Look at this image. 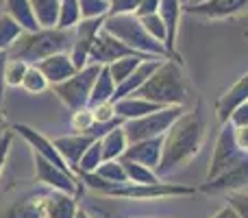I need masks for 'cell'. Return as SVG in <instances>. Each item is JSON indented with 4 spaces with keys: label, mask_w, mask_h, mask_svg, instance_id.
Segmentation results:
<instances>
[{
    "label": "cell",
    "mask_w": 248,
    "mask_h": 218,
    "mask_svg": "<svg viewBox=\"0 0 248 218\" xmlns=\"http://www.w3.org/2000/svg\"><path fill=\"white\" fill-rule=\"evenodd\" d=\"M205 116L198 105L194 111H183L181 118L163 135L161 162L155 168L159 177L170 175L172 170L189 164L198 155L205 142Z\"/></svg>",
    "instance_id": "6da1fadb"
},
{
    "label": "cell",
    "mask_w": 248,
    "mask_h": 218,
    "mask_svg": "<svg viewBox=\"0 0 248 218\" xmlns=\"http://www.w3.org/2000/svg\"><path fill=\"white\" fill-rule=\"evenodd\" d=\"M74 39L72 31L61 29H37V31H24L20 37L9 48V57L22 59L26 64H37L55 52H68Z\"/></svg>",
    "instance_id": "7a4b0ae2"
},
{
    "label": "cell",
    "mask_w": 248,
    "mask_h": 218,
    "mask_svg": "<svg viewBox=\"0 0 248 218\" xmlns=\"http://www.w3.org/2000/svg\"><path fill=\"white\" fill-rule=\"evenodd\" d=\"M103 29L107 31V33H111L113 37H118L120 42H124L128 48L141 52V55L161 57V59L170 57L166 44L155 39L153 35L146 31V26L141 24V20L135 13H107L105 22H103Z\"/></svg>",
    "instance_id": "3957f363"
},
{
    "label": "cell",
    "mask_w": 248,
    "mask_h": 218,
    "mask_svg": "<svg viewBox=\"0 0 248 218\" xmlns=\"http://www.w3.org/2000/svg\"><path fill=\"white\" fill-rule=\"evenodd\" d=\"M137 96L148 99L161 107L170 105H185L187 101V87H185L183 70L174 59H163L161 66L150 74V79L137 90Z\"/></svg>",
    "instance_id": "277c9868"
},
{
    "label": "cell",
    "mask_w": 248,
    "mask_h": 218,
    "mask_svg": "<svg viewBox=\"0 0 248 218\" xmlns=\"http://www.w3.org/2000/svg\"><path fill=\"white\" fill-rule=\"evenodd\" d=\"M183 111H185L183 105H170V107H161V109L153 111V114L141 116V118L122 122L128 144H131V142L146 140V137L163 135V133H166L168 129H170L172 124L181 118V114H183Z\"/></svg>",
    "instance_id": "5b68a950"
},
{
    "label": "cell",
    "mask_w": 248,
    "mask_h": 218,
    "mask_svg": "<svg viewBox=\"0 0 248 218\" xmlns=\"http://www.w3.org/2000/svg\"><path fill=\"white\" fill-rule=\"evenodd\" d=\"M100 72L98 64H87L85 68L77 70L70 79L57 83V85H50L55 96H59V101L70 109H78V107H87L90 105V94L92 87H94V81Z\"/></svg>",
    "instance_id": "8992f818"
},
{
    "label": "cell",
    "mask_w": 248,
    "mask_h": 218,
    "mask_svg": "<svg viewBox=\"0 0 248 218\" xmlns=\"http://www.w3.org/2000/svg\"><path fill=\"white\" fill-rule=\"evenodd\" d=\"M196 188L181 184H124L109 190L107 197L113 199H131V201H155V199H172V197H189Z\"/></svg>",
    "instance_id": "52a82bcc"
},
{
    "label": "cell",
    "mask_w": 248,
    "mask_h": 218,
    "mask_svg": "<svg viewBox=\"0 0 248 218\" xmlns=\"http://www.w3.org/2000/svg\"><path fill=\"white\" fill-rule=\"evenodd\" d=\"M246 155L248 153H244V151L235 144L233 124L231 122H224L222 129H220V133H218V140H216L214 155H211V162H209V168H207L205 181L214 179V177H218L220 172L229 170V168L235 166L237 162H242Z\"/></svg>",
    "instance_id": "ba28073f"
},
{
    "label": "cell",
    "mask_w": 248,
    "mask_h": 218,
    "mask_svg": "<svg viewBox=\"0 0 248 218\" xmlns=\"http://www.w3.org/2000/svg\"><path fill=\"white\" fill-rule=\"evenodd\" d=\"M103 22H105V17H83L74 26V39H72V46H70L68 55L72 59V64L77 66V70L85 68L90 64L92 44H94L96 35L103 31Z\"/></svg>",
    "instance_id": "9c48e42d"
},
{
    "label": "cell",
    "mask_w": 248,
    "mask_h": 218,
    "mask_svg": "<svg viewBox=\"0 0 248 218\" xmlns=\"http://www.w3.org/2000/svg\"><path fill=\"white\" fill-rule=\"evenodd\" d=\"M35 155V153H33ZM35 177L39 184L48 185L50 190H59V192L68 194H78V179L74 172H68L63 168L55 166L52 162H48L42 155H35Z\"/></svg>",
    "instance_id": "30bf717a"
},
{
    "label": "cell",
    "mask_w": 248,
    "mask_h": 218,
    "mask_svg": "<svg viewBox=\"0 0 248 218\" xmlns=\"http://www.w3.org/2000/svg\"><path fill=\"white\" fill-rule=\"evenodd\" d=\"M248 185V155L242 162H237L235 166H231L229 170L220 172L218 177L205 181L201 185V192L205 194H231L237 190H244Z\"/></svg>",
    "instance_id": "8fae6325"
},
{
    "label": "cell",
    "mask_w": 248,
    "mask_h": 218,
    "mask_svg": "<svg viewBox=\"0 0 248 218\" xmlns=\"http://www.w3.org/2000/svg\"><path fill=\"white\" fill-rule=\"evenodd\" d=\"M128 55H141V52L128 48L124 42H120L118 37H113L111 33H107V31L103 29L98 35H96L94 44H92L90 64L109 66L111 61H118V59H122V57H128ZM146 57H148V55H146Z\"/></svg>",
    "instance_id": "7c38bea8"
},
{
    "label": "cell",
    "mask_w": 248,
    "mask_h": 218,
    "mask_svg": "<svg viewBox=\"0 0 248 218\" xmlns=\"http://www.w3.org/2000/svg\"><path fill=\"white\" fill-rule=\"evenodd\" d=\"M246 9L248 0H201V2L185 4L183 11L198 17H207V20H224V17H233Z\"/></svg>",
    "instance_id": "4fadbf2b"
},
{
    "label": "cell",
    "mask_w": 248,
    "mask_h": 218,
    "mask_svg": "<svg viewBox=\"0 0 248 218\" xmlns=\"http://www.w3.org/2000/svg\"><path fill=\"white\" fill-rule=\"evenodd\" d=\"M13 131H16L17 135H20L22 140L31 146V149H33L35 155H42V157H46L48 162H52L55 166L63 168V170H68V172H74L72 168L65 164V159L61 157V153L57 151L55 142H50L48 137H44L42 133L35 131L33 127H29V124H16V127H13Z\"/></svg>",
    "instance_id": "5bb4252c"
},
{
    "label": "cell",
    "mask_w": 248,
    "mask_h": 218,
    "mask_svg": "<svg viewBox=\"0 0 248 218\" xmlns=\"http://www.w3.org/2000/svg\"><path fill=\"white\" fill-rule=\"evenodd\" d=\"M163 135H166V133H163ZM163 135L146 137V140H140V142H131V144H128V149L124 151L122 157L141 164V166H148V168H153V170H155V168L159 166V162H161Z\"/></svg>",
    "instance_id": "9a60e30c"
},
{
    "label": "cell",
    "mask_w": 248,
    "mask_h": 218,
    "mask_svg": "<svg viewBox=\"0 0 248 218\" xmlns=\"http://www.w3.org/2000/svg\"><path fill=\"white\" fill-rule=\"evenodd\" d=\"M96 137H100V133H72V135L57 137L55 146H57V151L61 153V157L65 159V164L77 172L83 153H85L87 146H90Z\"/></svg>",
    "instance_id": "2e32d148"
},
{
    "label": "cell",
    "mask_w": 248,
    "mask_h": 218,
    "mask_svg": "<svg viewBox=\"0 0 248 218\" xmlns=\"http://www.w3.org/2000/svg\"><path fill=\"white\" fill-rule=\"evenodd\" d=\"M244 103H248V72L242 74V77L218 99V103H216V118H218V122L220 124L229 122L231 114Z\"/></svg>",
    "instance_id": "e0dca14e"
},
{
    "label": "cell",
    "mask_w": 248,
    "mask_h": 218,
    "mask_svg": "<svg viewBox=\"0 0 248 218\" xmlns=\"http://www.w3.org/2000/svg\"><path fill=\"white\" fill-rule=\"evenodd\" d=\"M161 57H148V59H144L140 66H137L135 70H133L131 74H128L126 79H124L122 83H118L116 87V96H113V103L120 99H126V96H133L137 94V90H140L141 85H144L146 81L150 79V74L155 72V70L161 66Z\"/></svg>",
    "instance_id": "ac0fdd59"
},
{
    "label": "cell",
    "mask_w": 248,
    "mask_h": 218,
    "mask_svg": "<svg viewBox=\"0 0 248 218\" xmlns=\"http://www.w3.org/2000/svg\"><path fill=\"white\" fill-rule=\"evenodd\" d=\"M35 66L42 70V74L48 79L50 85H57V83L65 81V79H70L74 72H77V66L72 64L68 52H55V55L37 61Z\"/></svg>",
    "instance_id": "d6986e66"
},
{
    "label": "cell",
    "mask_w": 248,
    "mask_h": 218,
    "mask_svg": "<svg viewBox=\"0 0 248 218\" xmlns=\"http://www.w3.org/2000/svg\"><path fill=\"white\" fill-rule=\"evenodd\" d=\"M159 17L166 24V48L170 57L176 52V35H179V22L183 13V2L181 0H161L159 2Z\"/></svg>",
    "instance_id": "ffe728a7"
},
{
    "label": "cell",
    "mask_w": 248,
    "mask_h": 218,
    "mask_svg": "<svg viewBox=\"0 0 248 218\" xmlns=\"http://www.w3.org/2000/svg\"><path fill=\"white\" fill-rule=\"evenodd\" d=\"M78 203L74 194L52 190L44 201V218H77Z\"/></svg>",
    "instance_id": "44dd1931"
},
{
    "label": "cell",
    "mask_w": 248,
    "mask_h": 218,
    "mask_svg": "<svg viewBox=\"0 0 248 218\" xmlns=\"http://www.w3.org/2000/svg\"><path fill=\"white\" fill-rule=\"evenodd\" d=\"M113 107H116V116L122 120V122H126V120H135V118H141V116L146 114H153V111L161 109V105L153 103V101L148 99H141V96L133 94V96H126V99H120L113 103Z\"/></svg>",
    "instance_id": "7402d4cb"
},
{
    "label": "cell",
    "mask_w": 248,
    "mask_h": 218,
    "mask_svg": "<svg viewBox=\"0 0 248 218\" xmlns=\"http://www.w3.org/2000/svg\"><path fill=\"white\" fill-rule=\"evenodd\" d=\"M44 201H46V194L22 197L4 212H0V218H44Z\"/></svg>",
    "instance_id": "603a6c76"
},
{
    "label": "cell",
    "mask_w": 248,
    "mask_h": 218,
    "mask_svg": "<svg viewBox=\"0 0 248 218\" xmlns=\"http://www.w3.org/2000/svg\"><path fill=\"white\" fill-rule=\"evenodd\" d=\"M116 87L118 83L113 81L111 77V70L109 66H100V72L94 81V87H92V94H90V107L100 103H113V96H116Z\"/></svg>",
    "instance_id": "cb8c5ba5"
},
{
    "label": "cell",
    "mask_w": 248,
    "mask_h": 218,
    "mask_svg": "<svg viewBox=\"0 0 248 218\" xmlns=\"http://www.w3.org/2000/svg\"><path fill=\"white\" fill-rule=\"evenodd\" d=\"M4 9H7V16H11L24 31L42 29L37 17H35V13H33L31 0H4Z\"/></svg>",
    "instance_id": "d4e9b609"
},
{
    "label": "cell",
    "mask_w": 248,
    "mask_h": 218,
    "mask_svg": "<svg viewBox=\"0 0 248 218\" xmlns=\"http://www.w3.org/2000/svg\"><path fill=\"white\" fill-rule=\"evenodd\" d=\"M100 144H103L105 159H120L124 155V151L128 149V140H126V133H124L122 124H118V127H113L105 135H100Z\"/></svg>",
    "instance_id": "484cf974"
},
{
    "label": "cell",
    "mask_w": 248,
    "mask_h": 218,
    "mask_svg": "<svg viewBox=\"0 0 248 218\" xmlns=\"http://www.w3.org/2000/svg\"><path fill=\"white\" fill-rule=\"evenodd\" d=\"M31 7H33V13L42 29H55L61 0H31Z\"/></svg>",
    "instance_id": "4316f807"
},
{
    "label": "cell",
    "mask_w": 248,
    "mask_h": 218,
    "mask_svg": "<svg viewBox=\"0 0 248 218\" xmlns=\"http://www.w3.org/2000/svg\"><path fill=\"white\" fill-rule=\"evenodd\" d=\"M124 170H126V177H128V184H157L161 181V177L148 166H141L137 162H131L126 157H120Z\"/></svg>",
    "instance_id": "83f0119b"
},
{
    "label": "cell",
    "mask_w": 248,
    "mask_h": 218,
    "mask_svg": "<svg viewBox=\"0 0 248 218\" xmlns=\"http://www.w3.org/2000/svg\"><path fill=\"white\" fill-rule=\"evenodd\" d=\"M81 20H83V13H81V7H78V0H61V9H59V17H57L55 29L72 31Z\"/></svg>",
    "instance_id": "f1b7e54d"
},
{
    "label": "cell",
    "mask_w": 248,
    "mask_h": 218,
    "mask_svg": "<svg viewBox=\"0 0 248 218\" xmlns=\"http://www.w3.org/2000/svg\"><path fill=\"white\" fill-rule=\"evenodd\" d=\"M96 175L107 179L109 184L113 185H124L128 184V177H126V170H124L122 162L120 159H105L98 168H96Z\"/></svg>",
    "instance_id": "f546056e"
},
{
    "label": "cell",
    "mask_w": 248,
    "mask_h": 218,
    "mask_svg": "<svg viewBox=\"0 0 248 218\" xmlns=\"http://www.w3.org/2000/svg\"><path fill=\"white\" fill-rule=\"evenodd\" d=\"M22 33H24V29L11 16H7V13L0 16V50H9Z\"/></svg>",
    "instance_id": "4dcf8cb0"
},
{
    "label": "cell",
    "mask_w": 248,
    "mask_h": 218,
    "mask_svg": "<svg viewBox=\"0 0 248 218\" xmlns=\"http://www.w3.org/2000/svg\"><path fill=\"white\" fill-rule=\"evenodd\" d=\"M144 59H148V57L146 55H128V57H122V59H118V61H111V64H109V70H111L113 81L122 83Z\"/></svg>",
    "instance_id": "1f68e13d"
},
{
    "label": "cell",
    "mask_w": 248,
    "mask_h": 218,
    "mask_svg": "<svg viewBox=\"0 0 248 218\" xmlns=\"http://www.w3.org/2000/svg\"><path fill=\"white\" fill-rule=\"evenodd\" d=\"M103 162H105V157H103V144H100V137H96V140L92 142L90 146H87L85 153H83L81 162H78L77 172H96V168H98Z\"/></svg>",
    "instance_id": "d6a6232c"
},
{
    "label": "cell",
    "mask_w": 248,
    "mask_h": 218,
    "mask_svg": "<svg viewBox=\"0 0 248 218\" xmlns=\"http://www.w3.org/2000/svg\"><path fill=\"white\" fill-rule=\"evenodd\" d=\"M22 87H24L29 94H42V92H46L48 87H50V83H48V79L44 77L37 66L29 64L24 79H22Z\"/></svg>",
    "instance_id": "836d02e7"
},
{
    "label": "cell",
    "mask_w": 248,
    "mask_h": 218,
    "mask_svg": "<svg viewBox=\"0 0 248 218\" xmlns=\"http://www.w3.org/2000/svg\"><path fill=\"white\" fill-rule=\"evenodd\" d=\"M26 68H29L26 61L9 57L7 66H4V83H7V87H20L22 79H24V74H26Z\"/></svg>",
    "instance_id": "e575fe53"
},
{
    "label": "cell",
    "mask_w": 248,
    "mask_h": 218,
    "mask_svg": "<svg viewBox=\"0 0 248 218\" xmlns=\"http://www.w3.org/2000/svg\"><path fill=\"white\" fill-rule=\"evenodd\" d=\"M83 17H105L109 13V0H78Z\"/></svg>",
    "instance_id": "d590c367"
},
{
    "label": "cell",
    "mask_w": 248,
    "mask_h": 218,
    "mask_svg": "<svg viewBox=\"0 0 248 218\" xmlns=\"http://www.w3.org/2000/svg\"><path fill=\"white\" fill-rule=\"evenodd\" d=\"M140 20H141V24L146 26V31H148L155 39H159V42L166 44V24H163V20L159 17V13H150V16L140 17Z\"/></svg>",
    "instance_id": "8d00e7d4"
},
{
    "label": "cell",
    "mask_w": 248,
    "mask_h": 218,
    "mask_svg": "<svg viewBox=\"0 0 248 218\" xmlns=\"http://www.w3.org/2000/svg\"><path fill=\"white\" fill-rule=\"evenodd\" d=\"M78 175H81V179L85 181V185L90 190H96V192H100V194H105V197H107L109 194V190L111 188H116V185L113 184H109L107 179H103V177H98L96 175V172H78Z\"/></svg>",
    "instance_id": "74e56055"
},
{
    "label": "cell",
    "mask_w": 248,
    "mask_h": 218,
    "mask_svg": "<svg viewBox=\"0 0 248 218\" xmlns=\"http://www.w3.org/2000/svg\"><path fill=\"white\" fill-rule=\"evenodd\" d=\"M92 111H94V120L96 124H107L111 122V120H116V107H113V103L109 101V103H100V105H94L92 107Z\"/></svg>",
    "instance_id": "f35d334b"
},
{
    "label": "cell",
    "mask_w": 248,
    "mask_h": 218,
    "mask_svg": "<svg viewBox=\"0 0 248 218\" xmlns=\"http://www.w3.org/2000/svg\"><path fill=\"white\" fill-rule=\"evenodd\" d=\"M229 205L235 207V212L242 218H248V192H246V190L231 192V194H229Z\"/></svg>",
    "instance_id": "ab89813d"
},
{
    "label": "cell",
    "mask_w": 248,
    "mask_h": 218,
    "mask_svg": "<svg viewBox=\"0 0 248 218\" xmlns=\"http://www.w3.org/2000/svg\"><path fill=\"white\" fill-rule=\"evenodd\" d=\"M140 0H109V13H135Z\"/></svg>",
    "instance_id": "60d3db41"
},
{
    "label": "cell",
    "mask_w": 248,
    "mask_h": 218,
    "mask_svg": "<svg viewBox=\"0 0 248 218\" xmlns=\"http://www.w3.org/2000/svg\"><path fill=\"white\" fill-rule=\"evenodd\" d=\"M11 144H13V131L0 133V175H2V170H4V164H7Z\"/></svg>",
    "instance_id": "b9f144b4"
},
{
    "label": "cell",
    "mask_w": 248,
    "mask_h": 218,
    "mask_svg": "<svg viewBox=\"0 0 248 218\" xmlns=\"http://www.w3.org/2000/svg\"><path fill=\"white\" fill-rule=\"evenodd\" d=\"M229 122H231L233 127H248V103L240 105V107L233 111Z\"/></svg>",
    "instance_id": "7bdbcfd3"
},
{
    "label": "cell",
    "mask_w": 248,
    "mask_h": 218,
    "mask_svg": "<svg viewBox=\"0 0 248 218\" xmlns=\"http://www.w3.org/2000/svg\"><path fill=\"white\" fill-rule=\"evenodd\" d=\"M159 2H161V0H140V7H137L135 16L144 17V16H150V13H157L159 11Z\"/></svg>",
    "instance_id": "ee69618b"
},
{
    "label": "cell",
    "mask_w": 248,
    "mask_h": 218,
    "mask_svg": "<svg viewBox=\"0 0 248 218\" xmlns=\"http://www.w3.org/2000/svg\"><path fill=\"white\" fill-rule=\"evenodd\" d=\"M233 135H235V144L248 153V127H233Z\"/></svg>",
    "instance_id": "f6af8a7d"
},
{
    "label": "cell",
    "mask_w": 248,
    "mask_h": 218,
    "mask_svg": "<svg viewBox=\"0 0 248 218\" xmlns=\"http://www.w3.org/2000/svg\"><path fill=\"white\" fill-rule=\"evenodd\" d=\"M7 61H9V52L0 50V103H2L4 90H7V83H4V66H7Z\"/></svg>",
    "instance_id": "bcb514c9"
},
{
    "label": "cell",
    "mask_w": 248,
    "mask_h": 218,
    "mask_svg": "<svg viewBox=\"0 0 248 218\" xmlns=\"http://www.w3.org/2000/svg\"><path fill=\"white\" fill-rule=\"evenodd\" d=\"M211 218H242V216L235 212V207H233V205H229V203H227V205H224V207H220V210L216 212V214L211 216Z\"/></svg>",
    "instance_id": "7dc6e473"
},
{
    "label": "cell",
    "mask_w": 248,
    "mask_h": 218,
    "mask_svg": "<svg viewBox=\"0 0 248 218\" xmlns=\"http://www.w3.org/2000/svg\"><path fill=\"white\" fill-rule=\"evenodd\" d=\"M77 218H92V216L87 214L85 210H81V207H78V212H77Z\"/></svg>",
    "instance_id": "c3c4849f"
},
{
    "label": "cell",
    "mask_w": 248,
    "mask_h": 218,
    "mask_svg": "<svg viewBox=\"0 0 248 218\" xmlns=\"http://www.w3.org/2000/svg\"><path fill=\"white\" fill-rule=\"evenodd\" d=\"M181 2H183V7H185V4H189V2H192V0H181Z\"/></svg>",
    "instance_id": "681fc988"
},
{
    "label": "cell",
    "mask_w": 248,
    "mask_h": 218,
    "mask_svg": "<svg viewBox=\"0 0 248 218\" xmlns=\"http://www.w3.org/2000/svg\"><path fill=\"white\" fill-rule=\"evenodd\" d=\"M192 2H201V0H192Z\"/></svg>",
    "instance_id": "f907efd6"
},
{
    "label": "cell",
    "mask_w": 248,
    "mask_h": 218,
    "mask_svg": "<svg viewBox=\"0 0 248 218\" xmlns=\"http://www.w3.org/2000/svg\"><path fill=\"white\" fill-rule=\"evenodd\" d=\"M246 39H248V31H246Z\"/></svg>",
    "instance_id": "816d5d0a"
}]
</instances>
